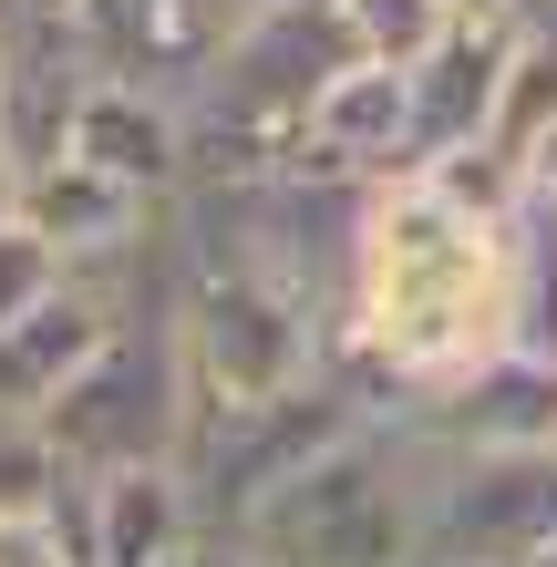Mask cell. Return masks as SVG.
Instances as JSON below:
<instances>
[{
  "label": "cell",
  "mask_w": 557,
  "mask_h": 567,
  "mask_svg": "<svg viewBox=\"0 0 557 567\" xmlns=\"http://www.w3.org/2000/svg\"><path fill=\"white\" fill-rule=\"evenodd\" d=\"M506 351V217L454 207L434 176H392L362 207L341 310H331V382L372 423L434 403Z\"/></svg>",
  "instance_id": "cell-1"
},
{
  "label": "cell",
  "mask_w": 557,
  "mask_h": 567,
  "mask_svg": "<svg viewBox=\"0 0 557 567\" xmlns=\"http://www.w3.org/2000/svg\"><path fill=\"white\" fill-rule=\"evenodd\" d=\"M227 547L258 567H423V454L403 423L341 433L320 464H300L269 506L227 526Z\"/></svg>",
  "instance_id": "cell-2"
},
{
  "label": "cell",
  "mask_w": 557,
  "mask_h": 567,
  "mask_svg": "<svg viewBox=\"0 0 557 567\" xmlns=\"http://www.w3.org/2000/svg\"><path fill=\"white\" fill-rule=\"evenodd\" d=\"M176 341L207 403H279L331 372V299L269 269H186Z\"/></svg>",
  "instance_id": "cell-3"
},
{
  "label": "cell",
  "mask_w": 557,
  "mask_h": 567,
  "mask_svg": "<svg viewBox=\"0 0 557 567\" xmlns=\"http://www.w3.org/2000/svg\"><path fill=\"white\" fill-rule=\"evenodd\" d=\"M186 423H196V372H186V341L176 320H114V341L83 361V382L42 413L52 454L73 475H145V464H176L186 454Z\"/></svg>",
  "instance_id": "cell-4"
},
{
  "label": "cell",
  "mask_w": 557,
  "mask_h": 567,
  "mask_svg": "<svg viewBox=\"0 0 557 567\" xmlns=\"http://www.w3.org/2000/svg\"><path fill=\"white\" fill-rule=\"evenodd\" d=\"M362 423L372 413L351 403L331 372H320L310 392H279V403H207V392H196V423H186L176 475L196 485V506H207V537H227L248 506H269L300 464H320L341 433H362Z\"/></svg>",
  "instance_id": "cell-5"
},
{
  "label": "cell",
  "mask_w": 557,
  "mask_h": 567,
  "mask_svg": "<svg viewBox=\"0 0 557 567\" xmlns=\"http://www.w3.org/2000/svg\"><path fill=\"white\" fill-rule=\"evenodd\" d=\"M547 547L557 454H423V567H537Z\"/></svg>",
  "instance_id": "cell-6"
},
{
  "label": "cell",
  "mask_w": 557,
  "mask_h": 567,
  "mask_svg": "<svg viewBox=\"0 0 557 567\" xmlns=\"http://www.w3.org/2000/svg\"><path fill=\"white\" fill-rule=\"evenodd\" d=\"M413 165H423V145H413V73L351 62L310 104L289 176H310V186H392V176H413Z\"/></svg>",
  "instance_id": "cell-7"
},
{
  "label": "cell",
  "mask_w": 557,
  "mask_h": 567,
  "mask_svg": "<svg viewBox=\"0 0 557 567\" xmlns=\"http://www.w3.org/2000/svg\"><path fill=\"white\" fill-rule=\"evenodd\" d=\"M423 454H547L557 444V361H516L496 351L485 372H465L454 392L392 413Z\"/></svg>",
  "instance_id": "cell-8"
},
{
  "label": "cell",
  "mask_w": 557,
  "mask_h": 567,
  "mask_svg": "<svg viewBox=\"0 0 557 567\" xmlns=\"http://www.w3.org/2000/svg\"><path fill=\"white\" fill-rule=\"evenodd\" d=\"M73 537L83 567H176L207 547V506L176 464H145V475H93L73 485Z\"/></svg>",
  "instance_id": "cell-9"
},
{
  "label": "cell",
  "mask_w": 557,
  "mask_h": 567,
  "mask_svg": "<svg viewBox=\"0 0 557 567\" xmlns=\"http://www.w3.org/2000/svg\"><path fill=\"white\" fill-rule=\"evenodd\" d=\"M73 165L155 196V207H176V196H186V104L104 73V83L83 93V114H73Z\"/></svg>",
  "instance_id": "cell-10"
},
{
  "label": "cell",
  "mask_w": 557,
  "mask_h": 567,
  "mask_svg": "<svg viewBox=\"0 0 557 567\" xmlns=\"http://www.w3.org/2000/svg\"><path fill=\"white\" fill-rule=\"evenodd\" d=\"M114 341V310L93 299L83 279L62 289V299H42L31 320H11L0 330V423H42L62 392L83 382V361Z\"/></svg>",
  "instance_id": "cell-11"
},
{
  "label": "cell",
  "mask_w": 557,
  "mask_h": 567,
  "mask_svg": "<svg viewBox=\"0 0 557 567\" xmlns=\"http://www.w3.org/2000/svg\"><path fill=\"white\" fill-rule=\"evenodd\" d=\"M506 52H516V31H454V42L413 73V145H423V165L485 145V124H496V83H506Z\"/></svg>",
  "instance_id": "cell-12"
},
{
  "label": "cell",
  "mask_w": 557,
  "mask_h": 567,
  "mask_svg": "<svg viewBox=\"0 0 557 567\" xmlns=\"http://www.w3.org/2000/svg\"><path fill=\"white\" fill-rule=\"evenodd\" d=\"M506 351L557 361V207L547 196L506 207Z\"/></svg>",
  "instance_id": "cell-13"
},
{
  "label": "cell",
  "mask_w": 557,
  "mask_h": 567,
  "mask_svg": "<svg viewBox=\"0 0 557 567\" xmlns=\"http://www.w3.org/2000/svg\"><path fill=\"white\" fill-rule=\"evenodd\" d=\"M547 124H557V21H527V31H516V52H506V83H496L485 155H496V165H527Z\"/></svg>",
  "instance_id": "cell-14"
},
{
  "label": "cell",
  "mask_w": 557,
  "mask_h": 567,
  "mask_svg": "<svg viewBox=\"0 0 557 567\" xmlns=\"http://www.w3.org/2000/svg\"><path fill=\"white\" fill-rule=\"evenodd\" d=\"M351 42H362V62H382V73H423L444 42H454V11L444 0H341Z\"/></svg>",
  "instance_id": "cell-15"
},
{
  "label": "cell",
  "mask_w": 557,
  "mask_h": 567,
  "mask_svg": "<svg viewBox=\"0 0 557 567\" xmlns=\"http://www.w3.org/2000/svg\"><path fill=\"white\" fill-rule=\"evenodd\" d=\"M83 475L52 454L42 423H0V526H31V516H62V495Z\"/></svg>",
  "instance_id": "cell-16"
},
{
  "label": "cell",
  "mask_w": 557,
  "mask_h": 567,
  "mask_svg": "<svg viewBox=\"0 0 557 567\" xmlns=\"http://www.w3.org/2000/svg\"><path fill=\"white\" fill-rule=\"evenodd\" d=\"M62 289H73L62 248H52L31 217H11V207H0V330H11V320H31V310H42V299H62Z\"/></svg>",
  "instance_id": "cell-17"
},
{
  "label": "cell",
  "mask_w": 557,
  "mask_h": 567,
  "mask_svg": "<svg viewBox=\"0 0 557 567\" xmlns=\"http://www.w3.org/2000/svg\"><path fill=\"white\" fill-rule=\"evenodd\" d=\"M0 567H83V537H73V495H62V516L0 526Z\"/></svg>",
  "instance_id": "cell-18"
},
{
  "label": "cell",
  "mask_w": 557,
  "mask_h": 567,
  "mask_svg": "<svg viewBox=\"0 0 557 567\" xmlns=\"http://www.w3.org/2000/svg\"><path fill=\"white\" fill-rule=\"evenodd\" d=\"M516 186H527V196H547V207H557V124H547V135H537V155H527V165H516Z\"/></svg>",
  "instance_id": "cell-19"
},
{
  "label": "cell",
  "mask_w": 557,
  "mask_h": 567,
  "mask_svg": "<svg viewBox=\"0 0 557 567\" xmlns=\"http://www.w3.org/2000/svg\"><path fill=\"white\" fill-rule=\"evenodd\" d=\"M537 567H557V547H547V557H537Z\"/></svg>",
  "instance_id": "cell-20"
},
{
  "label": "cell",
  "mask_w": 557,
  "mask_h": 567,
  "mask_svg": "<svg viewBox=\"0 0 557 567\" xmlns=\"http://www.w3.org/2000/svg\"><path fill=\"white\" fill-rule=\"evenodd\" d=\"M547 454H557V444H547Z\"/></svg>",
  "instance_id": "cell-21"
}]
</instances>
